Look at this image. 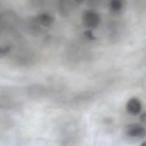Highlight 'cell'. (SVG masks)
Masks as SVG:
<instances>
[{
    "mask_svg": "<svg viewBox=\"0 0 146 146\" xmlns=\"http://www.w3.org/2000/svg\"><path fill=\"white\" fill-rule=\"evenodd\" d=\"M124 5L123 0H111L110 3V11L113 14L120 13Z\"/></svg>",
    "mask_w": 146,
    "mask_h": 146,
    "instance_id": "cell-7",
    "label": "cell"
},
{
    "mask_svg": "<svg viewBox=\"0 0 146 146\" xmlns=\"http://www.w3.org/2000/svg\"><path fill=\"white\" fill-rule=\"evenodd\" d=\"M127 112L132 115L136 116L140 113L141 110V104L140 101L136 98L130 99L127 105Z\"/></svg>",
    "mask_w": 146,
    "mask_h": 146,
    "instance_id": "cell-4",
    "label": "cell"
},
{
    "mask_svg": "<svg viewBox=\"0 0 146 146\" xmlns=\"http://www.w3.org/2000/svg\"><path fill=\"white\" fill-rule=\"evenodd\" d=\"M2 4L1 3V2L0 1V9H1V7Z\"/></svg>",
    "mask_w": 146,
    "mask_h": 146,
    "instance_id": "cell-15",
    "label": "cell"
},
{
    "mask_svg": "<svg viewBox=\"0 0 146 146\" xmlns=\"http://www.w3.org/2000/svg\"><path fill=\"white\" fill-rule=\"evenodd\" d=\"M73 9L72 3L70 0H59L58 10L59 13L63 17L68 16Z\"/></svg>",
    "mask_w": 146,
    "mask_h": 146,
    "instance_id": "cell-5",
    "label": "cell"
},
{
    "mask_svg": "<svg viewBox=\"0 0 146 146\" xmlns=\"http://www.w3.org/2000/svg\"><path fill=\"white\" fill-rule=\"evenodd\" d=\"M127 133L132 138H143L146 136V129L139 124H132L127 128Z\"/></svg>",
    "mask_w": 146,
    "mask_h": 146,
    "instance_id": "cell-3",
    "label": "cell"
},
{
    "mask_svg": "<svg viewBox=\"0 0 146 146\" xmlns=\"http://www.w3.org/2000/svg\"><path fill=\"white\" fill-rule=\"evenodd\" d=\"M1 30H0V33H1Z\"/></svg>",
    "mask_w": 146,
    "mask_h": 146,
    "instance_id": "cell-16",
    "label": "cell"
},
{
    "mask_svg": "<svg viewBox=\"0 0 146 146\" xmlns=\"http://www.w3.org/2000/svg\"><path fill=\"white\" fill-rule=\"evenodd\" d=\"M21 21L16 13L13 10L0 11V30L14 31L20 25Z\"/></svg>",
    "mask_w": 146,
    "mask_h": 146,
    "instance_id": "cell-1",
    "label": "cell"
},
{
    "mask_svg": "<svg viewBox=\"0 0 146 146\" xmlns=\"http://www.w3.org/2000/svg\"><path fill=\"white\" fill-rule=\"evenodd\" d=\"M85 35L88 38L92 39V40H94L95 39L94 36L93 34L90 31H86V32H85Z\"/></svg>",
    "mask_w": 146,
    "mask_h": 146,
    "instance_id": "cell-9",
    "label": "cell"
},
{
    "mask_svg": "<svg viewBox=\"0 0 146 146\" xmlns=\"http://www.w3.org/2000/svg\"><path fill=\"white\" fill-rule=\"evenodd\" d=\"M83 1V0H76V1H77L78 2H82Z\"/></svg>",
    "mask_w": 146,
    "mask_h": 146,
    "instance_id": "cell-13",
    "label": "cell"
},
{
    "mask_svg": "<svg viewBox=\"0 0 146 146\" xmlns=\"http://www.w3.org/2000/svg\"><path fill=\"white\" fill-rule=\"evenodd\" d=\"M12 49V47L10 45L0 46V59L4 58L9 55Z\"/></svg>",
    "mask_w": 146,
    "mask_h": 146,
    "instance_id": "cell-8",
    "label": "cell"
},
{
    "mask_svg": "<svg viewBox=\"0 0 146 146\" xmlns=\"http://www.w3.org/2000/svg\"><path fill=\"white\" fill-rule=\"evenodd\" d=\"M27 1H36V0H27Z\"/></svg>",
    "mask_w": 146,
    "mask_h": 146,
    "instance_id": "cell-14",
    "label": "cell"
},
{
    "mask_svg": "<svg viewBox=\"0 0 146 146\" xmlns=\"http://www.w3.org/2000/svg\"><path fill=\"white\" fill-rule=\"evenodd\" d=\"M34 19L39 26L48 27L53 24L54 19L49 14L46 13L39 14L34 17Z\"/></svg>",
    "mask_w": 146,
    "mask_h": 146,
    "instance_id": "cell-6",
    "label": "cell"
},
{
    "mask_svg": "<svg viewBox=\"0 0 146 146\" xmlns=\"http://www.w3.org/2000/svg\"><path fill=\"white\" fill-rule=\"evenodd\" d=\"M101 0H88L89 3L91 6H96L99 3Z\"/></svg>",
    "mask_w": 146,
    "mask_h": 146,
    "instance_id": "cell-10",
    "label": "cell"
},
{
    "mask_svg": "<svg viewBox=\"0 0 146 146\" xmlns=\"http://www.w3.org/2000/svg\"><path fill=\"white\" fill-rule=\"evenodd\" d=\"M140 120L142 123L146 124V113L142 114L141 116Z\"/></svg>",
    "mask_w": 146,
    "mask_h": 146,
    "instance_id": "cell-11",
    "label": "cell"
},
{
    "mask_svg": "<svg viewBox=\"0 0 146 146\" xmlns=\"http://www.w3.org/2000/svg\"><path fill=\"white\" fill-rule=\"evenodd\" d=\"M82 21L86 27L94 29L98 27L100 18L99 15L93 10H87L83 13Z\"/></svg>",
    "mask_w": 146,
    "mask_h": 146,
    "instance_id": "cell-2",
    "label": "cell"
},
{
    "mask_svg": "<svg viewBox=\"0 0 146 146\" xmlns=\"http://www.w3.org/2000/svg\"><path fill=\"white\" fill-rule=\"evenodd\" d=\"M141 146H146V142H144L141 145Z\"/></svg>",
    "mask_w": 146,
    "mask_h": 146,
    "instance_id": "cell-12",
    "label": "cell"
}]
</instances>
